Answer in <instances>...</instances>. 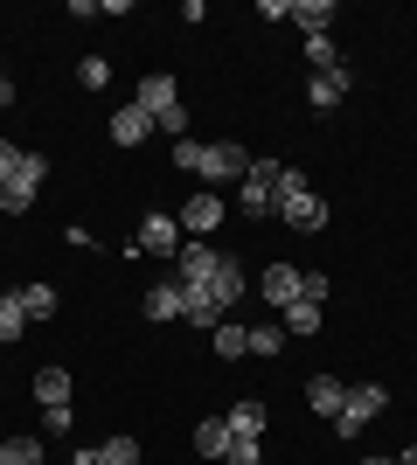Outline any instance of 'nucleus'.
Instances as JSON below:
<instances>
[{"instance_id":"obj_1","label":"nucleus","mask_w":417,"mask_h":465,"mask_svg":"<svg viewBox=\"0 0 417 465\" xmlns=\"http://www.w3.org/2000/svg\"><path fill=\"white\" fill-rule=\"evenodd\" d=\"M272 215L285 223V230H327V202L313 194V181L299 174V167H278V194H272Z\"/></svg>"},{"instance_id":"obj_2","label":"nucleus","mask_w":417,"mask_h":465,"mask_svg":"<svg viewBox=\"0 0 417 465\" xmlns=\"http://www.w3.org/2000/svg\"><path fill=\"white\" fill-rule=\"evenodd\" d=\"M382 410H390V389H382V382H355V389H348V403H341V417H334V438H341V445H355Z\"/></svg>"},{"instance_id":"obj_3","label":"nucleus","mask_w":417,"mask_h":465,"mask_svg":"<svg viewBox=\"0 0 417 465\" xmlns=\"http://www.w3.org/2000/svg\"><path fill=\"white\" fill-rule=\"evenodd\" d=\"M49 181V160L42 153H21V167H15V181H0V215H21L28 202H35V188Z\"/></svg>"},{"instance_id":"obj_4","label":"nucleus","mask_w":417,"mask_h":465,"mask_svg":"<svg viewBox=\"0 0 417 465\" xmlns=\"http://www.w3.org/2000/svg\"><path fill=\"white\" fill-rule=\"evenodd\" d=\"M174 223H181V236L209 243V236L223 230V194H216V188H195L188 202H181V215H174Z\"/></svg>"},{"instance_id":"obj_5","label":"nucleus","mask_w":417,"mask_h":465,"mask_svg":"<svg viewBox=\"0 0 417 465\" xmlns=\"http://www.w3.org/2000/svg\"><path fill=\"white\" fill-rule=\"evenodd\" d=\"M272 194H278V160H251V174L237 181V209L258 223V215H272Z\"/></svg>"},{"instance_id":"obj_6","label":"nucleus","mask_w":417,"mask_h":465,"mask_svg":"<svg viewBox=\"0 0 417 465\" xmlns=\"http://www.w3.org/2000/svg\"><path fill=\"white\" fill-rule=\"evenodd\" d=\"M202 181H243L251 174V153H243L237 139H216V146H202V167H195Z\"/></svg>"},{"instance_id":"obj_7","label":"nucleus","mask_w":417,"mask_h":465,"mask_svg":"<svg viewBox=\"0 0 417 465\" xmlns=\"http://www.w3.org/2000/svg\"><path fill=\"white\" fill-rule=\"evenodd\" d=\"M181 243H188V236H181V223L174 215H146V223H139V236H133V251H154V257H181Z\"/></svg>"},{"instance_id":"obj_8","label":"nucleus","mask_w":417,"mask_h":465,"mask_svg":"<svg viewBox=\"0 0 417 465\" xmlns=\"http://www.w3.org/2000/svg\"><path fill=\"white\" fill-rule=\"evenodd\" d=\"M133 104H139V112H146V118H154V125H160V118H167V112H181V91H174V77H139Z\"/></svg>"},{"instance_id":"obj_9","label":"nucleus","mask_w":417,"mask_h":465,"mask_svg":"<svg viewBox=\"0 0 417 465\" xmlns=\"http://www.w3.org/2000/svg\"><path fill=\"white\" fill-rule=\"evenodd\" d=\"M348 84H355V70L341 63V70H327V77H306V104L313 112H334L341 97H348Z\"/></svg>"},{"instance_id":"obj_10","label":"nucleus","mask_w":417,"mask_h":465,"mask_svg":"<svg viewBox=\"0 0 417 465\" xmlns=\"http://www.w3.org/2000/svg\"><path fill=\"white\" fill-rule=\"evenodd\" d=\"M299 299V272L293 264H264V312H285Z\"/></svg>"},{"instance_id":"obj_11","label":"nucleus","mask_w":417,"mask_h":465,"mask_svg":"<svg viewBox=\"0 0 417 465\" xmlns=\"http://www.w3.org/2000/svg\"><path fill=\"white\" fill-rule=\"evenodd\" d=\"M188 312V292H181V278H160L154 292H146V320H181Z\"/></svg>"},{"instance_id":"obj_12","label":"nucleus","mask_w":417,"mask_h":465,"mask_svg":"<svg viewBox=\"0 0 417 465\" xmlns=\"http://www.w3.org/2000/svg\"><path fill=\"white\" fill-rule=\"evenodd\" d=\"M306 403H313L320 417L334 424V417H341V403H348V382H341V375H313V382H306Z\"/></svg>"},{"instance_id":"obj_13","label":"nucleus","mask_w":417,"mask_h":465,"mask_svg":"<svg viewBox=\"0 0 417 465\" xmlns=\"http://www.w3.org/2000/svg\"><path fill=\"white\" fill-rule=\"evenodd\" d=\"M104 133H112V146H139V139L154 133V118L139 112V104H119V112H112V125H104Z\"/></svg>"},{"instance_id":"obj_14","label":"nucleus","mask_w":417,"mask_h":465,"mask_svg":"<svg viewBox=\"0 0 417 465\" xmlns=\"http://www.w3.org/2000/svg\"><path fill=\"white\" fill-rule=\"evenodd\" d=\"M195 451L209 465H223V451H230V424H223V417H202V424H195Z\"/></svg>"},{"instance_id":"obj_15","label":"nucleus","mask_w":417,"mask_h":465,"mask_svg":"<svg viewBox=\"0 0 417 465\" xmlns=\"http://www.w3.org/2000/svg\"><path fill=\"white\" fill-rule=\"evenodd\" d=\"M35 403L42 410H63V403H70V369H42L35 375Z\"/></svg>"},{"instance_id":"obj_16","label":"nucleus","mask_w":417,"mask_h":465,"mask_svg":"<svg viewBox=\"0 0 417 465\" xmlns=\"http://www.w3.org/2000/svg\"><path fill=\"white\" fill-rule=\"evenodd\" d=\"M15 299L28 320H56V285H15Z\"/></svg>"},{"instance_id":"obj_17","label":"nucleus","mask_w":417,"mask_h":465,"mask_svg":"<svg viewBox=\"0 0 417 465\" xmlns=\"http://www.w3.org/2000/svg\"><path fill=\"white\" fill-rule=\"evenodd\" d=\"M209 341H216V354H223V361H243V354H251V327H237V320H223V327L209 333Z\"/></svg>"},{"instance_id":"obj_18","label":"nucleus","mask_w":417,"mask_h":465,"mask_svg":"<svg viewBox=\"0 0 417 465\" xmlns=\"http://www.w3.org/2000/svg\"><path fill=\"white\" fill-rule=\"evenodd\" d=\"M285 341H293V333H285V320H278V312H264L258 327H251V354H278Z\"/></svg>"},{"instance_id":"obj_19","label":"nucleus","mask_w":417,"mask_h":465,"mask_svg":"<svg viewBox=\"0 0 417 465\" xmlns=\"http://www.w3.org/2000/svg\"><path fill=\"white\" fill-rule=\"evenodd\" d=\"M293 21L306 35H327V21H334V0H293Z\"/></svg>"},{"instance_id":"obj_20","label":"nucleus","mask_w":417,"mask_h":465,"mask_svg":"<svg viewBox=\"0 0 417 465\" xmlns=\"http://www.w3.org/2000/svg\"><path fill=\"white\" fill-rule=\"evenodd\" d=\"M278 320H285V333H299V341H306V333H320V306H313V299H293Z\"/></svg>"},{"instance_id":"obj_21","label":"nucleus","mask_w":417,"mask_h":465,"mask_svg":"<svg viewBox=\"0 0 417 465\" xmlns=\"http://www.w3.org/2000/svg\"><path fill=\"white\" fill-rule=\"evenodd\" d=\"M223 424H230V438H264V403H237Z\"/></svg>"},{"instance_id":"obj_22","label":"nucleus","mask_w":417,"mask_h":465,"mask_svg":"<svg viewBox=\"0 0 417 465\" xmlns=\"http://www.w3.org/2000/svg\"><path fill=\"white\" fill-rule=\"evenodd\" d=\"M306 63H313V77L341 70V49H334V35H306Z\"/></svg>"},{"instance_id":"obj_23","label":"nucleus","mask_w":417,"mask_h":465,"mask_svg":"<svg viewBox=\"0 0 417 465\" xmlns=\"http://www.w3.org/2000/svg\"><path fill=\"white\" fill-rule=\"evenodd\" d=\"M21 333H28V312L15 292H0V341H21Z\"/></svg>"},{"instance_id":"obj_24","label":"nucleus","mask_w":417,"mask_h":465,"mask_svg":"<svg viewBox=\"0 0 417 465\" xmlns=\"http://www.w3.org/2000/svg\"><path fill=\"white\" fill-rule=\"evenodd\" d=\"M98 465H139V438H104Z\"/></svg>"},{"instance_id":"obj_25","label":"nucleus","mask_w":417,"mask_h":465,"mask_svg":"<svg viewBox=\"0 0 417 465\" xmlns=\"http://www.w3.org/2000/svg\"><path fill=\"white\" fill-rule=\"evenodd\" d=\"M77 84H84V91H104V84H112V63H104V56H84L77 63Z\"/></svg>"},{"instance_id":"obj_26","label":"nucleus","mask_w":417,"mask_h":465,"mask_svg":"<svg viewBox=\"0 0 417 465\" xmlns=\"http://www.w3.org/2000/svg\"><path fill=\"white\" fill-rule=\"evenodd\" d=\"M264 459V438H230V451H223V465H258Z\"/></svg>"},{"instance_id":"obj_27","label":"nucleus","mask_w":417,"mask_h":465,"mask_svg":"<svg viewBox=\"0 0 417 465\" xmlns=\"http://www.w3.org/2000/svg\"><path fill=\"white\" fill-rule=\"evenodd\" d=\"M7 465H42V438H7Z\"/></svg>"},{"instance_id":"obj_28","label":"nucleus","mask_w":417,"mask_h":465,"mask_svg":"<svg viewBox=\"0 0 417 465\" xmlns=\"http://www.w3.org/2000/svg\"><path fill=\"white\" fill-rule=\"evenodd\" d=\"M174 167H181V174H195V167H202V146H195V139H174Z\"/></svg>"},{"instance_id":"obj_29","label":"nucleus","mask_w":417,"mask_h":465,"mask_svg":"<svg viewBox=\"0 0 417 465\" xmlns=\"http://www.w3.org/2000/svg\"><path fill=\"white\" fill-rule=\"evenodd\" d=\"M299 299H313V306H320V299H327V272H299Z\"/></svg>"},{"instance_id":"obj_30","label":"nucleus","mask_w":417,"mask_h":465,"mask_svg":"<svg viewBox=\"0 0 417 465\" xmlns=\"http://www.w3.org/2000/svg\"><path fill=\"white\" fill-rule=\"evenodd\" d=\"M15 167H21V146H15V139H0V181H15Z\"/></svg>"},{"instance_id":"obj_31","label":"nucleus","mask_w":417,"mask_h":465,"mask_svg":"<svg viewBox=\"0 0 417 465\" xmlns=\"http://www.w3.org/2000/svg\"><path fill=\"white\" fill-rule=\"evenodd\" d=\"M7 104H15V77H0V112H7Z\"/></svg>"},{"instance_id":"obj_32","label":"nucleus","mask_w":417,"mask_h":465,"mask_svg":"<svg viewBox=\"0 0 417 465\" xmlns=\"http://www.w3.org/2000/svg\"><path fill=\"white\" fill-rule=\"evenodd\" d=\"M70 465H98V451H77V459H70Z\"/></svg>"},{"instance_id":"obj_33","label":"nucleus","mask_w":417,"mask_h":465,"mask_svg":"<svg viewBox=\"0 0 417 465\" xmlns=\"http://www.w3.org/2000/svg\"><path fill=\"white\" fill-rule=\"evenodd\" d=\"M397 465H417V445H411V451H397Z\"/></svg>"},{"instance_id":"obj_34","label":"nucleus","mask_w":417,"mask_h":465,"mask_svg":"<svg viewBox=\"0 0 417 465\" xmlns=\"http://www.w3.org/2000/svg\"><path fill=\"white\" fill-rule=\"evenodd\" d=\"M362 465H397V459H362Z\"/></svg>"},{"instance_id":"obj_35","label":"nucleus","mask_w":417,"mask_h":465,"mask_svg":"<svg viewBox=\"0 0 417 465\" xmlns=\"http://www.w3.org/2000/svg\"><path fill=\"white\" fill-rule=\"evenodd\" d=\"M0 465H7V451H0Z\"/></svg>"}]
</instances>
